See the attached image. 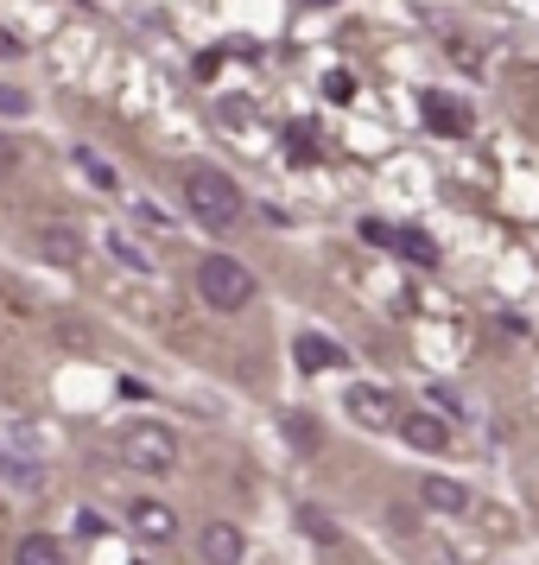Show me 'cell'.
Returning <instances> with one entry per match:
<instances>
[{"instance_id":"e0dca14e","label":"cell","mask_w":539,"mask_h":565,"mask_svg":"<svg viewBox=\"0 0 539 565\" xmlns=\"http://www.w3.org/2000/svg\"><path fill=\"white\" fill-rule=\"evenodd\" d=\"M0 115H32V96L20 83H0Z\"/></svg>"},{"instance_id":"7a4b0ae2","label":"cell","mask_w":539,"mask_h":565,"mask_svg":"<svg viewBox=\"0 0 539 565\" xmlns=\"http://www.w3.org/2000/svg\"><path fill=\"white\" fill-rule=\"evenodd\" d=\"M115 445H121V463L140 470V477H172L179 470V433L159 426V419H133Z\"/></svg>"},{"instance_id":"cb8c5ba5","label":"cell","mask_w":539,"mask_h":565,"mask_svg":"<svg viewBox=\"0 0 539 565\" xmlns=\"http://www.w3.org/2000/svg\"><path fill=\"white\" fill-rule=\"evenodd\" d=\"M13 166H20V147H13V140L0 134V172H13Z\"/></svg>"},{"instance_id":"7402d4cb","label":"cell","mask_w":539,"mask_h":565,"mask_svg":"<svg viewBox=\"0 0 539 565\" xmlns=\"http://www.w3.org/2000/svg\"><path fill=\"white\" fill-rule=\"evenodd\" d=\"M0 57H26V45H20V32L0 26Z\"/></svg>"},{"instance_id":"ffe728a7","label":"cell","mask_w":539,"mask_h":565,"mask_svg":"<svg viewBox=\"0 0 539 565\" xmlns=\"http://www.w3.org/2000/svg\"><path fill=\"white\" fill-rule=\"evenodd\" d=\"M362 235H368V242H375V248H394V230H387V223H375V216H368V223H362Z\"/></svg>"},{"instance_id":"52a82bcc","label":"cell","mask_w":539,"mask_h":565,"mask_svg":"<svg viewBox=\"0 0 539 565\" xmlns=\"http://www.w3.org/2000/svg\"><path fill=\"white\" fill-rule=\"evenodd\" d=\"M32 248L52 260V267H83V235L71 223H39L32 230Z\"/></svg>"},{"instance_id":"9c48e42d","label":"cell","mask_w":539,"mask_h":565,"mask_svg":"<svg viewBox=\"0 0 539 565\" xmlns=\"http://www.w3.org/2000/svg\"><path fill=\"white\" fill-rule=\"evenodd\" d=\"M292 362L305 369V375H324V369H343V343H331L324 331H305L292 343Z\"/></svg>"},{"instance_id":"ac0fdd59","label":"cell","mask_w":539,"mask_h":565,"mask_svg":"<svg viewBox=\"0 0 539 565\" xmlns=\"http://www.w3.org/2000/svg\"><path fill=\"white\" fill-rule=\"evenodd\" d=\"M324 96H331V103H349V96H356V77H349V71H331V77H324Z\"/></svg>"},{"instance_id":"5bb4252c","label":"cell","mask_w":539,"mask_h":565,"mask_svg":"<svg viewBox=\"0 0 539 565\" xmlns=\"http://www.w3.org/2000/svg\"><path fill=\"white\" fill-rule=\"evenodd\" d=\"M103 242H108V255L121 260V267H133V274H153V255H147V248H133V235H121V230H108Z\"/></svg>"},{"instance_id":"3957f363","label":"cell","mask_w":539,"mask_h":565,"mask_svg":"<svg viewBox=\"0 0 539 565\" xmlns=\"http://www.w3.org/2000/svg\"><path fill=\"white\" fill-rule=\"evenodd\" d=\"M197 299L209 311H248L255 306V274L235 255H204V267H197Z\"/></svg>"},{"instance_id":"8992f818","label":"cell","mask_w":539,"mask_h":565,"mask_svg":"<svg viewBox=\"0 0 539 565\" xmlns=\"http://www.w3.org/2000/svg\"><path fill=\"white\" fill-rule=\"evenodd\" d=\"M197 559L204 565H241L248 559V534H241L235 521H209L204 534H197Z\"/></svg>"},{"instance_id":"277c9868","label":"cell","mask_w":539,"mask_h":565,"mask_svg":"<svg viewBox=\"0 0 539 565\" xmlns=\"http://www.w3.org/2000/svg\"><path fill=\"white\" fill-rule=\"evenodd\" d=\"M343 413L356 419L362 433H387V426H400V407H394V394L375 382H356L349 394H343Z\"/></svg>"},{"instance_id":"7c38bea8","label":"cell","mask_w":539,"mask_h":565,"mask_svg":"<svg viewBox=\"0 0 539 565\" xmlns=\"http://www.w3.org/2000/svg\"><path fill=\"white\" fill-rule=\"evenodd\" d=\"M13 565H71V553H64L52 534H26L13 546Z\"/></svg>"},{"instance_id":"4fadbf2b","label":"cell","mask_w":539,"mask_h":565,"mask_svg":"<svg viewBox=\"0 0 539 565\" xmlns=\"http://www.w3.org/2000/svg\"><path fill=\"white\" fill-rule=\"evenodd\" d=\"M0 483H13L20 495H39L45 489V470L32 458H13V451H0Z\"/></svg>"},{"instance_id":"30bf717a","label":"cell","mask_w":539,"mask_h":565,"mask_svg":"<svg viewBox=\"0 0 539 565\" xmlns=\"http://www.w3.org/2000/svg\"><path fill=\"white\" fill-rule=\"evenodd\" d=\"M419 108H425V121H432L438 134H470V108L451 103L444 89H425V96H419Z\"/></svg>"},{"instance_id":"5b68a950","label":"cell","mask_w":539,"mask_h":565,"mask_svg":"<svg viewBox=\"0 0 539 565\" xmlns=\"http://www.w3.org/2000/svg\"><path fill=\"white\" fill-rule=\"evenodd\" d=\"M394 433L407 438L412 451H451V419H444V413L438 407H412V413H400V426H394Z\"/></svg>"},{"instance_id":"9a60e30c","label":"cell","mask_w":539,"mask_h":565,"mask_svg":"<svg viewBox=\"0 0 539 565\" xmlns=\"http://www.w3.org/2000/svg\"><path fill=\"white\" fill-rule=\"evenodd\" d=\"M77 166L89 172V184H96V191H121V179H115V166H108L103 153H89V147H77Z\"/></svg>"},{"instance_id":"603a6c76","label":"cell","mask_w":539,"mask_h":565,"mask_svg":"<svg viewBox=\"0 0 539 565\" xmlns=\"http://www.w3.org/2000/svg\"><path fill=\"white\" fill-rule=\"evenodd\" d=\"M299 521H305V527H311V534H317V540H336V527H331V521H324V514H299Z\"/></svg>"},{"instance_id":"d6986e66","label":"cell","mask_w":539,"mask_h":565,"mask_svg":"<svg viewBox=\"0 0 539 565\" xmlns=\"http://www.w3.org/2000/svg\"><path fill=\"white\" fill-rule=\"evenodd\" d=\"M285 433L299 438V451H317V426H311V419H299V413H292V419H285Z\"/></svg>"},{"instance_id":"ba28073f","label":"cell","mask_w":539,"mask_h":565,"mask_svg":"<svg viewBox=\"0 0 539 565\" xmlns=\"http://www.w3.org/2000/svg\"><path fill=\"white\" fill-rule=\"evenodd\" d=\"M128 521H133V534L153 540V546H165V540L179 534V514L165 509V502H153V495H140V502L128 509Z\"/></svg>"},{"instance_id":"44dd1931","label":"cell","mask_w":539,"mask_h":565,"mask_svg":"<svg viewBox=\"0 0 539 565\" xmlns=\"http://www.w3.org/2000/svg\"><path fill=\"white\" fill-rule=\"evenodd\" d=\"M77 534H83V540H103V514L77 509Z\"/></svg>"},{"instance_id":"6da1fadb","label":"cell","mask_w":539,"mask_h":565,"mask_svg":"<svg viewBox=\"0 0 539 565\" xmlns=\"http://www.w3.org/2000/svg\"><path fill=\"white\" fill-rule=\"evenodd\" d=\"M179 198H184V210H191L204 230H235V223L248 216V198H241V184H235L229 172L204 166V159L179 172Z\"/></svg>"},{"instance_id":"8fae6325","label":"cell","mask_w":539,"mask_h":565,"mask_svg":"<svg viewBox=\"0 0 539 565\" xmlns=\"http://www.w3.org/2000/svg\"><path fill=\"white\" fill-rule=\"evenodd\" d=\"M419 502H425L432 514H463L470 509V489L451 483V477H425V483H419Z\"/></svg>"},{"instance_id":"2e32d148","label":"cell","mask_w":539,"mask_h":565,"mask_svg":"<svg viewBox=\"0 0 539 565\" xmlns=\"http://www.w3.org/2000/svg\"><path fill=\"white\" fill-rule=\"evenodd\" d=\"M394 248H400V255H412V260H425V267L438 260V248H432L419 230H394Z\"/></svg>"}]
</instances>
